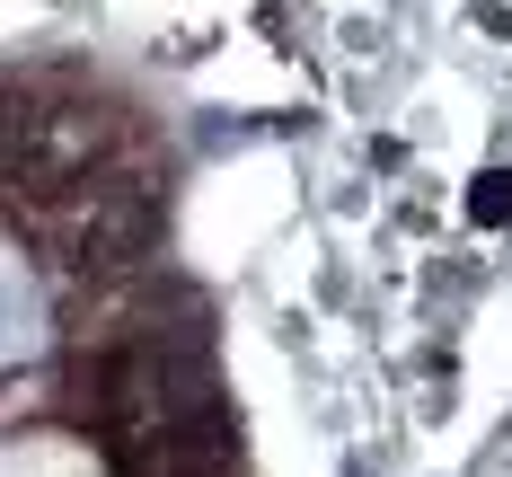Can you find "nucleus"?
<instances>
[{"label":"nucleus","instance_id":"nucleus-1","mask_svg":"<svg viewBox=\"0 0 512 477\" xmlns=\"http://www.w3.org/2000/svg\"><path fill=\"white\" fill-rule=\"evenodd\" d=\"M80 265L89 274H115V265H142L159 248V195H142V186H106V195H89V212H80Z\"/></svg>","mask_w":512,"mask_h":477},{"label":"nucleus","instance_id":"nucleus-2","mask_svg":"<svg viewBox=\"0 0 512 477\" xmlns=\"http://www.w3.org/2000/svg\"><path fill=\"white\" fill-rule=\"evenodd\" d=\"M106 151V115L98 106H36L27 115V142H18V177H36V186H62V177H80L89 159Z\"/></svg>","mask_w":512,"mask_h":477},{"label":"nucleus","instance_id":"nucleus-3","mask_svg":"<svg viewBox=\"0 0 512 477\" xmlns=\"http://www.w3.org/2000/svg\"><path fill=\"white\" fill-rule=\"evenodd\" d=\"M468 221H477V230H504L512 221V168H486V177L468 186Z\"/></svg>","mask_w":512,"mask_h":477}]
</instances>
